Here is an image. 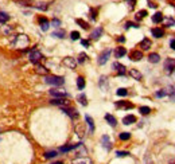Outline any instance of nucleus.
Masks as SVG:
<instances>
[{"instance_id": "obj_1", "label": "nucleus", "mask_w": 175, "mask_h": 164, "mask_svg": "<svg viewBox=\"0 0 175 164\" xmlns=\"http://www.w3.org/2000/svg\"><path fill=\"white\" fill-rule=\"evenodd\" d=\"M29 43H30V39H29V36L24 35V34L16 35V38L12 41V46L15 48H19V50L26 48L27 46H29Z\"/></svg>"}, {"instance_id": "obj_2", "label": "nucleus", "mask_w": 175, "mask_h": 164, "mask_svg": "<svg viewBox=\"0 0 175 164\" xmlns=\"http://www.w3.org/2000/svg\"><path fill=\"white\" fill-rule=\"evenodd\" d=\"M46 83L53 86H62L65 83V78L64 77H58V76H47L45 78Z\"/></svg>"}, {"instance_id": "obj_3", "label": "nucleus", "mask_w": 175, "mask_h": 164, "mask_svg": "<svg viewBox=\"0 0 175 164\" xmlns=\"http://www.w3.org/2000/svg\"><path fill=\"white\" fill-rule=\"evenodd\" d=\"M163 67H164L166 74H172V73L175 71V59L174 58H167V59L164 61Z\"/></svg>"}, {"instance_id": "obj_4", "label": "nucleus", "mask_w": 175, "mask_h": 164, "mask_svg": "<svg viewBox=\"0 0 175 164\" xmlns=\"http://www.w3.org/2000/svg\"><path fill=\"white\" fill-rule=\"evenodd\" d=\"M42 58H43V55H42L41 51H39L38 48H32L31 53H30V61H31L32 63H35V65H38Z\"/></svg>"}, {"instance_id": "obj_5", "label": "nucleus", "mask_w": 175, "mask_h": 164, "mask_svg": "<svg viewBox=\"0 0 175 164\" xmlns=\"http://www.w3.org/2000/svg\"><path fill=\"white\" fill-rule=\"evenodd\" d=\"M50 94L53 96V97H55V98H65L67 96V93H66L65 89L54 88V89H51V90H50Z\"/></svg>"}, {"instance_id": "obj_6", "label": "nucleus", "mask_w": 175, "mask_h": 164, "mask_svg": "<svg viewBox=\"0 0 175 164\" xmlns=\"http://www.w3.org/2000/svg\"><path fill=\"white\" fill-rule=\"evenodd\" d=\"M111 54H112V50H105L104 53L101 54V55H100L99 57V61H97V62H99V65H105V63L108 62V59H109V57H111Z\"/></svg>"}, {"instance_id": "obj_7", "label": "nucleus", "mask_w": 175, "mask_h": 164, "mask_svg": "<svg viewBox=\"0 0 175 164\" xmlns=\"http://www.w3.org/2000/svg\"><path fill=\"white\" fill-rule=\"evenodd\" d=\"M62 63H64V65H65L66 67H69V69H76V66H77V61L74 59V58H71V57H66V58H64Z\"/></svg>"}, {"instance_id": "obj_8", "label": "nucleus", "mask_w": 175, "mask_h": 164, "mask_svg": "<svg viewBox=\"0 0 175 164\" xmlns=\"http://www.w3.org/2000/svg\"><path fill=\"white\" fill-rule=\"evenodd\" d=\"M99 86H100V89H101L102 92H106V90H108V88H109V85H108V78H106L105 76H101V77H100Z\"/></svg>"}, {"instance_id": "obj_9", "label": "nucleus", "mask_w": 175, "mask_h": 164, "mask_svg": "<svg viewBox=\"0 0 175 164\" xmlns=\"http://www.w3.org/2000/svg\"><path fill=\"white\" fill-rule=\"evenodd\" d=\"M50 102L53 105H58V106H61V108H66L67 105H69V101L65 100V98H54V100H51Z\"/></svg>"}, {"instance_id": "obj_10", "label": "nucleus", "mask_w": 175, "mask_h": 164, "mask_svg": "<svg viewBox=\"0 0 175 164\" xmlns=\"http://www.w3.org/2000/svg\"><path fill=\"white\" fill-rule=\"evenodd\" d=\"M101 145L104 147L106 151H111V148H112V143H111V139H109V136H106V135H104L101 137Z\"/></svg>"}, {"instance_id": "obj_11", "label": "nucleus", "mask_w": 175, "mask_h": 164, "mask_svg": "<svg viewBox=\"0 0 175 164\" xmlns=\"http://www.w3.org/2000/svg\"><path fill=\"white\" fill-rule=\"evenodd\" d=\"M71 164H93V161L89 158H85V156H80V158H76Z\"/></svg>"}, {"instance_id": "obj_12", "label": "nucleus", "mask_w": 175, "mask_h": 164, "mask_svg": "<svg viewBox=\"0 0 175 164\" xmlns=\"http://www.w3.org/2000/svg\"><path fill=\"white\" fill-rule=\"evenodd\" d=\"M62 112H65L70 118H77L78 117V112L76 109H73V108H62Z\"/></svg>"}, {"instance_id": "obj_13", "label": "nucleus", "mask_w": 175, "mask_h": 164, "mask_svg": "<svg viewBox=\"0 0 175 164\" xmlns=\"http://www.w3.org/2000/svg\"><path fill=\"white\" fill-rule=\"evenodd\" d=\"M112 67L117 71L119 76H124L125 73H127V71H125V66H124V65H121V63H119V62H115Z\"/></svg>"}, {"instance_id": "obj_14", "label": "nucleus", "mask_w": 175, "mask_h": 164, "mask_svg": "<svg viewBox=\"0 0 175 164\" xmlns=\"http://www.w3.org/2000/svg\"><path fill=\"white\" fill-rule=\"evenodd\" d=\"M129 58L132 61H140L141 58H143V53L139 50H132L129 53Z\"/></svg>"}, {"instance_id": "obj_15", "label": "nucleus", "mask_w": 175, "mask_h": 164, "mask_svg": "<svg viewBox=\"0 0 175 164\" xmlns=\"http://www.w3.org/2000/svg\"><path fill=\"white\" fill-rule=\"evenodd\" d=\"M123 123H124L125 125H131V124L136 123V117H135L134 114H128V116H125L124 118H123Z\"/></svg>"}, {"instance_id": "obj_16", "label": "nucleus", "mask_w": 175, "mask_h": 164, "mask_svg": "<svg viewBox=\"0 0 175 164\" xmlns=\"http://www.w3.org/2000/svg\"><path fill=\"white\" fill-rule=\"evenodd\" d=\"M129 76L132 77V78L137 79V81H140V79L143 78V76H141V73H140L139 70H136V69H131V70H129Z\"/></svg>"}, {"instance_id": "obj_17", "label": "nucleus", "mask_w": 175, "mask_h": 164, "mask_svg": "<svg viewBox=\"0 0 175 164\" xmlns=\"http://www.w3.org/2000/svg\"><path fill=\"white\" fill-rule=\"evenodd\" d=\"M151 44H152V43H151V41H150V39H148V38H144L143 41L140 42V44H139V46L141 47V50H148V48L151 47Z\"/></svg>"}, {"instance_id": "obj_18", "label": "nucleus", "mask_w": 175, "mask_h": 164, "mask_svg": "<svg viewBox=\"0 0 175 164\" xmlns=\"http://www.w3.org/2000/svg\"><path fill=\"white\" fill-rule=\"evenodd\" d=\"M39 23H41V29L43 30V31H47L49 27H50V23H49V20L46 19V18H39Z\"/></svg>"}, {"instance_id": "obj_19", "label": "nucleus", "mask_w": 175, "mask_h": 164, "mask_svg": "<svg viewBox=\"0 0 175 164\" xmlns=\"http://www.w3.org/2000/svg\"><path fill=\"white\" fill-rule=\"evenodd\" d=\"M116 106L117 108H124V109H132L134 105L131 102H127V101H117L116 102Z\"/></svg>"}, {"instance_id": "obj_20", "label": "nucleus", "mask_w": 175, "mask_h": 164, "mask_svg": "<svg viewBox=\"0 0 175 164\" xmlns=\"http://www.w3.org/2000/svg\"><path fill=\"white\" fill-rule=\"evenodd\" d=\"M35 71L38 73V74H42V76H47V73H49V70L46 69L45 66H42V65H36V66H35Z\"/></svg>"}, {"instance_id": "obj_21", "label": "nucleus", "mask_w": 175, "mask_h": 164, "mask_svg": "<svg viewBox=\"0 0 175 164\" xmlns=\"http://www.w3.org/2000/svg\"><path fill=\"white\" fill-rule=\"evenodd\" d=\"M127 54V50H125V47H117L115 50V57L116 58H123Z\"/></svg>"}, {"instance_id": "obj_22", "label": "nucleus", "mask_w": 175, "mask_h": 164, "mask_svg": "<svg viewBox=\"0 0 175 164\" xmlns=\"http://www.w3.org/2000/svg\"><path fill=\"white\" fill-rule=\"evenodd\" d=\"M85 120L88 123V125H89V132L93 133L94 132V121H93V118L90 116H85Z\"/></svg>"}, {"instance_id": "obj_23", "label": "nucleus", "mask_w": 175, "mask_h": 164, "mask_svg": "<svg viewBox=\"0 0 175 164\" xmlns=\"http://www.w3.org/2000/svg\"><path fill=\"white\" fill-rule=\"evenodd\" d=\"M105 120H106V123H108L111 126H116V124H117L116 118L112 116V114H105Z\"/></svg>"}, {"instance_id": "obj_24", "label": "nucleus", "mask_w": 175, "mask_h": 164, "mask_svg": "<svg viewBox=\"0 0 175 164\" xmlns=\"http://www.w3.org/2000/svg\"><path fill=\"white\" fill-rule=\"evenodd\" d=\"M148 61H150L151 63H158L160 61V57H159V54H156V53H152L148 55Z\"/></svg>"}, {"instance_id": "obj_25", "label": "nucleus", "mask_w": 175, "mask_h": 164, "mask_svg": "<svg viewBox=\"0 0 175 164\" xmlns=\"http://www.w3.org/2000/svg\"><path fill=\"white\" fill-rule=\"evenodd\" d=\"M101 35H102V29H101V27H99V29H96L94 31L92 32V35H90V36H92V39L97 41V39H99Z\"/></svg>"}, {"instance_id": "obj_26", "label": "nucleus", "mask_w": 175, "mask_h": 164, "mask_svg": "<svg viewBox=\"0 0 175 164\" xmlns=\"http://www.w3.org/2000/svg\"><path fill=\"white\" fill-rule=\"evenodd\" d=\"M0 32L7 36V35H10L11 32H12V27H11V26H1V29H0Z\"/></svg>"}, {"instance_id": "obj_27", "label": "nucleus", "mask_w": 175, "mask_h": 164, "mask_svg": "<svg viewBox=\"0 0 175 164\" xmlns=\"http://www.w3.org/2000/svg\"><path fill=\"white\" fill-rule=\"evenodd\" d=\"M152 35L155 36V38H162L163 35H164V31H163L162 29H152Z\"/></svg>"}, {"instance_id": "obj_28", "label": "nucleus", "mask_w": 175, "mask_h": 164, "mask_svg": "<svg viewBox=\"0 0 175 164\" xmlns=\"http://www.w3.org/2000/svg\"><path fill=\"white\" fill-rule=\"evenodd\" d=\"M162 20H163V14L162 12L154 14V16H152V22L154 23H160Z\"/></svg>"}, {"instance_id": "obj_29", "label": "nucleus", "mask_w": 175, "mask_h": 164, "mask_svg": "<svg viewBox=\"0 0 175 164\" xmlns=\"http://www.w3.org/2000/svg\"><path fill=\"white\" fill-rule=\"evenodd\" d=\"M78 145L80 144H74V145H66V147H62V148L59 149L61 152H69V151H71V149H76V148H78Z\"/></svg>"}, {"instance_id": "obj_30", "label": "nucleus", "mask_w": 175, "mask_h": 164, "mask_svg": "<svg viewBox=\"0 0 175 164\" xmlns=\"http://www.w3.org/2000/svg\"><path fill=\"white\" fill-rule=\"evenodd\" d=\"M8 20H10V15H8V14L0 12V23H4V24H6Z\"/></svg>"}, {"instance_id": "obj_31", "label": "nucleus", "mask_w": 175, "mask_h": 164, "mask_svg": "<svg viewBox=\"0 0 175 164\" xmlns=\"http://www.w3.org/2000/svg\"><path fill=\"white\" fill-rule=\"evenodd\" d=\"M77 88L80 89V90H82V89L85 88V79H84L82 77H78V78H77Z\"/></svg>"}, {"instance_id": "obj_32", "label": "nucleus", "mask_w": 175, "mask_h": 164, "mask_svg": "<svg viewBox=\"0 0 175 164\" xmlns=\"http://www.w3.org/2000/svg\"><path fill=\"white\" fill-rule=\"evenodd\" d=\"M77 100H78V102H80L82 106H86V105H88V100H86L85 94H80L78 97H77Z\"/></svg>"}, {"instance_id": "obj_33", "label": "nucleus", "mask_w": 175, "mask_h": 164, "mask_svg": "<svg viewBox=\"0 0 175 164\" xmlns=\"http://www.w3.org/2000/svg\"><path fill=\"white\" fill-rule=\"evenodd\" d=\"M53 36H54V38L62 39V38H65V31H64V30H58V31H54V32H53Z\"/></svg>"}, {"instance_id": "obj_34", "label": "nucleus", "mask_w": 175, "mask_h": 164, "mask_svg": "<svg viewBox=\"0 0 175 164\" xmlns=\"http://www.w3.org/2000/svg\"><path fill=\"white\" fill-rule=\"evenodd\" d=\"M76 22H77V24H80L84 30H88V29H89V24H88V23H86L85 20H82V19H77Z\"/></svg>"}, {"instance_id": "obj_35", "label": "nucleus", "mask_w": 175, "mask_h": 164, "mask_svg": "<svg viewBox=\"0 0 175 164\" xmlns=\"http://www.w3.org/2000/svg\"><path fill=\"white\" fill-rule=\"evenodd\" d=\"M116 94L120 96V97H125V96L128 94V90H127V89H124V88H120V89H117Z\"/></svg>"}, {"instance_id": "obj_36", "label": "nucleus", "mask_w": 175, "mask_h": 164, "mask_svg": "<svg viewBox=\"0 0 175 164\" xmlns=\"http://www.w3.org/2000/svg\"><path fill=\"white\" fill-rule=\"evenodd\" d=\"M139 111H140V113H141V114H150L151 109L148 106H140Z\"/></svg>"}, {"instance_id": "obj_37", "label": "nucleus", "mask_w": 175, "mask_h": 164, "mask_svg": "<svg viewBox=\"0 0 175 164\" xmlns=\"http://www.w3.org/2000/svg\"><path fill=\"white\" fill-rule=\"evenodd\" d=\"M35 7H36V8H38V10H42V11H46V10H47V3H38V4H36V6H35Z\"/></svg>"}, {"instance_id": "obj_38", "label": "nucleus", "mask_w": 175, "mask_h": 164, "mask_svg": "<svg viewBox=\"0 0 175 164\" xmlns=\"http://www.w3.org/2000/svg\"><path fill=\"white\" fill-rule=\"evenodd\" d=\"M55 156H57V152L55 151H50V152H46L45 153L46 159H51V158H55Z\"/></svg>"}, {"instance_id": "obj_39", "label": "nucleus", "mask_w": 175, "mask_h": 164, "mask_svg": "<svg viewBox=\"0 0 175 164\" xmlns=\"http://www.w3.org/2000/svg\"><path fill=\"white\" fill-rule=\"evenodd\" d=\"M156 97L158 98H162V97H166L167 96V93H166V89H162V90H159V92H156Z\"/></svg>"}, {"instance_id": "obj_40", "label": "nucleus", "mask_w": 175, "mask_h": 164, "mask_svg": "<svg viewBox=\"0 0 175 164\" xmlns=\"http://www.w3.org/2000/svg\"><path fill=\"white\" fill-rule=\"evenodd\" d=\"M129 155V152H127V151H117L116 152V156L117 158H124V156H128Z\"/></svg>"}, {"instance_id": "obj_41", "label": "nucleus", "mask_w": 175, "mask_h": 164, "mask_svg": "<svg viewBox=\"0 0 175 164\" xmlns=\"http://www.w3.org/2000/svg\"><path fill=\"white\" fill-rule=\"evenodd\" d=\"M129 137H131V133H128V132L120 133V140H128Z\"/></svg>"}, {"instance_id": "obj_42", "label": "nucleus", "mask_w": 175, "mask_h": 164, "mask_svg": "<svg viewBox=\"0 0 175 164\" xmlns=\"http://www.w3.org/2000/svg\"><path fill=\"white\" fill-rule=\"evenodd\" d=\"M86 58H88V55H86L85 53H81L80 57H78V62H80V63H84V62L86 61Z\"/></svg>"}, {"instance_id": "obj_43", "label": "nucleus", "mask_w": 175, "mask_h": 164, "mask_svg": "<svg viewBox=\"0 0 175 164\" xmlns=\"http://www.w3.org/2000/svg\"><path fill=\"white\" fill-rule=\"evenodd\" d=\"M70 38L73 39V41H77V39L80 38V32H78V31H73L71 34H70Z\"/></svg>"}, {"instance_id": "obj_44", "label": "nucleus", "mask_w": 175, "mask_h": 164, "mask_svg": "<svg viewBox=\"0 0 175 164\" xmlns=\"http://www.w3.org/2000/svg\"><path fill=\"white\" fill-rule=\"evenodd\" d=\"M144 16H147V11L146 10H141V11H139V12H137L136 18H137V19H141V18H144Z\"/></svg>"}, {"instance_id": "obj_45", "label": "nucleus", "mask_w": 175, "mask_h": 164, "mask_svg": "<svg viewBox=\"0 0 175 164\" xmlns=\"http://www.w3.org/2000/svg\"><path fill=\"white\" fill-rule=\"evenodd\" d=\"M164 23H166V26H167V27H171V26L175 24V20L174 19H170V18H169V19L164 20Z\"/></svg>"}, {"instance_id": "obj_46", "label": "nucleus", "mask_w": 175, "mask_h": 164, "mask_svg": "<svg viewBox=\"0 0 175 164\" xmlns=\"http://www.w3.org/2000/svg\"><path fill=\"white\" fill-rule=\"evenodd\" d=\"M129 27H135V29H137L139 26L135 24V23H132V22H127L125 23V29H129Z\"/></svg>"}, {"instance_id": "obj_47", "label": "nucleus", "mask_w": 175, "mask_h": 164, "mask_svg": "<svg viewBox=\"0 0 175 164\" xmlns=\"http://www.w3.org/2000/svg\"><path fill=\"white\" fill-rule=\"evenodd\" d=\"M51 24H53V26H54V27H57V29H58V27H59V26H61V20H58V19H53V22H51Z\"/></svg>"}, {"instance_id": "obj_48", "label": "nucleus", "mask_w": 175, "mask_h": 164, "mask_svg": "<svg viewBox=\"0 0 175 164\" xmlns=\"http://www.w3.org/2000/svg\"><path fill=\"white\" fill-rule=\"evenodd\" d=\"M127 3H129V7L131 8H134L135 7V4H136V0H125Z\"/></svg>"}, {"instance_id": "obj_49", "label": "nucleus", "mask_w": 175, "mask_h": 164, "mask_svg": "<svg viewBox=\"0 0 175 164\" xmlns=\"http://www.w3.org/2000/svg\"><path fill=\"white\" fill-rule=\"evenodd\" d=\"M96 11L94 10H90V18H92V19H96Z\"/></svg>"}, {"instance_id": "obj_50", "label": "nucleus", "mask_w": 175, "mask_h": 164, "mask_svg": "<svg viewBox=\"0 0 175 164\" xmlns=\"http://www.w3.org/2000/svg\"><path fill=\"white\" fill-rule=\"evenodd\" d=\"M170 47H171L172 50H175V39H172V41L170 42Z\"/></svg>"}, {"instance_id": "obj_51", "label": "nucleus", "mask_w": 175, "mask_h": 164, "mask_svg": "<svg viewBox=\"0 0 175 164\" xmlns=\"http://www.w3.org/2000/svg\"><path fill=\"white\" fill-rule=\"evenodd\" d=\"M81 43H82L85 47H88V46H89V41H85V39H84V41H81Z\"/></svg>"}, {"instance_id": "obj_52", "label": "nucleus", "mask_w": 175, "mask_h": 164, "mask_svg": "<svg viewBox=\"0 0 175 164\" xmlns=\"http://www.w3.org/2000/svg\"><path fill=\"white\" fill-rule=\"evenodd\" d=\"M117 41L120 42V43H124V42H125V38H124V36H119Z\"/></svg>"}, {"instance_id": "obj_53", "label": "nucleus", "mask_w": 175, "mask_h": 164, "mask_svg": "<svg viewBox=\"0 0 175 164\" xmlns=\"http://www.w3.org/2000/svg\"><path fill=\"white\" fill-rule=\"evenodd\" d=\"M148 6H150V7H151V8H155V7H156V4H154V3H151L150 0H148Z\"/></svg>"}, {"instance_id": "obj_54", "label": "nucleus", "mask_w": 175, "mask_h": 164, "mask_svg": "<svg viewBox=\"0 0 175 164\" xmlns=\"http://www.w3.org/2000/svg\"><path fill=\"white\" fill-rule=\"evenodd\" d=\"M53 164H64L62 161H55V163H53Z\"/></svg>"}, {"instance_id": "obj_55", "label": "nucleus", "mask_w": 175, "mask_h": 164, "mask_svg": "<svg viewBox=\"0 0 175 164\" xmlns=\"http://www.w3.org/2000/svg\"><path fill=\"white\" fill-rule=\"evenodd\" d=\"M150 164H152V163H150Z\"/></svg>"}]
</instances>
